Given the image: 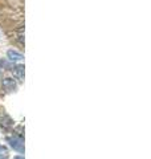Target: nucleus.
Segmentation results:
<instances>
[{
  "instance_id": "obj_3",
  "label": "nucleus",
  "mask_w": 151,
  "mask_h": 159,
  "mask_svg": "<svg viewBox=\"0 0 151 159\" xmlns=\"http://www.w3.org/2000/svg\"><path fill=\"white\" fill-rule=\"evenodd\" d=\"M13 74L20 80V81H23V80H24V66H23V65L15 66V69H13Z\"/></svg>"
},
{
  "instance_id": "obj_5",
  "label": "nucleus",
  "mask_w": 151,
  "mask_h": 159,
  "mask_svg": "<svg viewBox=\"0 0 151 159\" xmlns=\"http://www.w3.org/2000/svg\"><path fill=\"white\" fill-rule=\"evenodd\" d=\"M2 155H4V157L7 155V148L4 146H0V157H2Z\"/></svg>"
},
{
  "instance_id": "obj_2",
  "label": "nucleus",
  "mask_w": 151,
  "mask_h": 159,
  "mask_svg": "<svg viewBox=\"0 0 151 159\" xmlns=\"http://www.w3.org/2000/svg\"><path fill=\"white\" fill-rule=\"evenodd\" d=\"M8 58L11 60V61H19V60H23V54L19 53L16 51H8Z\"/></svg>"
},
{
  "instance_id": "obj_1",
  "label": "nucleus",
  "mask_w": 151,
  "mask_h": 159,
  "mask_svg": "<svg viewBox=\"0 0 151 159\" xmlns=\"http://www.w3.org/2000/svg\"><path fill=\"white\" fill-rule=\"evenodd\" d=\"M8 142L11 143V146L17 150L19 152H24V142H23V138H8Z\"/></svg>"
},
{
  "instance_id": "obj_4",
  "label": "nucleus",
  "mask_w": 151,
  "mask_h": 159,
  "mask_svg": "<svg viewBox=\"0 0 151 159\" xmlns=\"http://www.w3.org/2000/svg\"><path fill=\"white\" fill-rule=\"evenodd\" d=\"M3 86L7 89V90H15V88H16V84H15L13 80L11 78H6L3 81Z\"/></svg>"
},
{
  "instance_id": "obj_6",
  "label": "nucleus",
  "mask_w": 151,
  "mask_h": 159,
  "mask_svg": "<svg viewBox=\"0 0 151 159\" xmlns=\"http://www.w3.org/2000/svg\"><path fill=\"white\" fill-rule=\"evenodd\" d=\"M13 159H24V158H23V157H20V155H17V157H15Z\"/></svg>"
}]
</instances>
